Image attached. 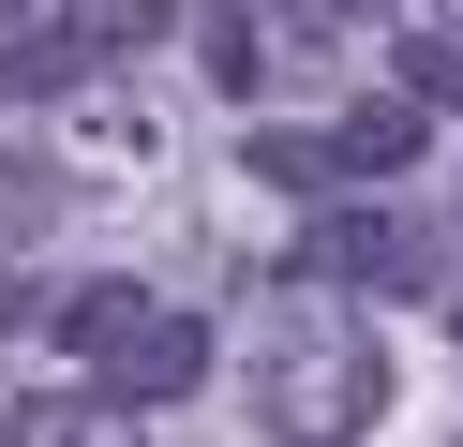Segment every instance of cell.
Listing matches in <instances>:
<instances>
[{"label": "cell", "instance_id": "6da1fadb", "mask_svg": "<svg viewBox=\"0 0 463 447\" xmlns=\"http://www.w3.org/2000/svg\"><path fill=\"white\" fill-rule=\"evenodd\" d=\"M45 328L75 343V373H90V403H180L194 373H210V328L180 313V298H150V284H61L45 298Z\"/></svg>", "mask_w": 463, "mask_h": 447}, {"label": "cell", "instance_id": "7a4b0ae2", "mask_svg": "<svg viewBox=\"0 0 463 447\" xmlns=\"http://www.w3.org/2000/svg\"><path fill=\"white\" fill-rule=\"evenodd\" d=\"M419 149H433V105H419V89H373V105L314 119V135H269L254 164H269V179H299V194H314V179H344V194H373V179H403Z\"/></svg>", "mask_w": 463, "mask_h": 447}, {"label": "cell", "instance_id": "3957f363", "mask_svg": "<svg viewBox=\"0 0 463 447\" xmlns=\"http://www.w3.org/2000/svg\"><path fill=\"white\" fill-rule=\"evenodd\" d=\"M314 268H329L344 298H433L449 284V238H433L419 209H389V194H344L329 224H314Z\"/></svg>", "mask_w": 463, "mask_h": 447}, {"label": "cell", "instance_id": "277c9868", "mask_svg": "<svg viewBox=\"0 0 463 447\" xmlns=\"http://www.w3.org/2000/svg\"><path fill=\"white\" fill-rule=\"evenodd\" d=\"M373 403H389V358L373 343H284L269 358V433L284 447H344Z\"/></svg>", "mask_w": 463, "mask_h": 447}, {"label": "cell", "instance_id": "5b68a950", "mask_svg": "<svg viewBox=\"0 0 463 447\" xmlns=\"http://www.w3.org/2000/svg\"><path fill=\"white\" fill-rule=\"evenodd\" d=\"M90 75V30L45 15V30H0V105H31V89H75Z\"/></svg>", "mask_w": 463, "mask_h": 447}, {"label": "cell", "instance_id": "8992f818", "mask_svg": "<svg viewBox=\"0 0 463 447\" xmlns=\"http://www.w3.org/2000/svg\"><path fill=\"white\" fill-rule=\"evenodd\" d=\"M403 89H419L433 119L463 105V0H419V30H403Z\"/></svg>", "mask_w": 463, "mask_h": 447}, {"label": "cell", "instance_id": "52a82bcc", "mask_svg": "<svg viewBox=\"0 0 463 447\" xmlns=\"http://www.w3.org/2000/svg\"><path fill=\"white\" fill-rule=\"evenodd\" d=\"M75 30H90V60H120L150 30H180V0H75Z\"/></svg>", "mask_w": 463, "mask_h": 447}, {"label": "cell", "instance_id": "ba28073f", "mask_svg": "<svg viewBox=\"0 0 463 447\" xmlns=\"http://www.w3.org/2000/svg\"><path fill=\"white\" fill-rule=\"evenodd\" d=\"M15 447H90V403H61V387H45V403H15Z\"/></svg>", "mask_w": 463, "mask_h": 447}, {"label": "cell", "instance_id": "9c48e42d", "mask_svg": "<svg viewBox=\"0 0 463 447\" xmlns=\"http://www.w3.org/2000/svg\"><path fill=\"white\" fill-rule=\"evenodd\" d=\"M15 313H31V284H0V328H15Z\"/></svg>", "mask_w": 463, "mask_h": 447}, {"label": "cell", "instance_id": "30bf717a", "mask_svg": "<svg viewBox=\"0 0 463 447\" xmlns=\"http://www.w3.org/2000/svg\"><path fill=\"white\" fill-rule=\"evenodd\" d=\"M31 15H45V0H0V30H31Z\"/></svg>", "mask_w": 463, "mask_h": 447}]
</instances>
